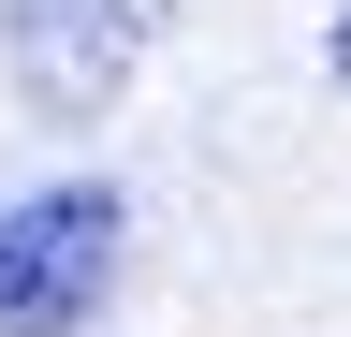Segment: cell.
I'll return each mask as SVG.
<instances>
[{
    "instance_id": "1",
    "label": "cell",
    "mask_w": 351,
    "mask_h": 337,
    "mask_svg": "<svg viewBox=\"0 0 351 337\" xmlns=\"http://www.w3.org/2000/svg\"><path fill=\"white\" fill-rule=\"evenodd\" d=\"M161 30H176V0H0V89L44 132H88V117L132 103Z\"/></svg>"
},
{
    "instance_id": "2",
    "label": "cell",
    "mask_w": 351,
    "mask_h": 337,
    "mask_svg": "<svg viewBox=\"0 0 351 337\" xmlns=\"http://www.w3.org/2000/svg\"><path fill=\"white\" fill-rule=\"evenodd\" d=\"M117 235H132V205L103 176L15 191L0 205V337H88L103 293H117Z\"/></svg>"
},
{
    "instance_id": "3",
    "label": "cell",
    "mask_w": 351,
    "mask_h": 337,
    "mask_svg": "<svg viewBox=\"0 0 351 337\" xmlns=\"http://www.w3.org/2000/svg\"><path fill=\"white\" fill-rule=\"evenodd\" d=\"M322 73H337V89H351V0H337V30H322Z\"/></svg>"
}]
</instances>
